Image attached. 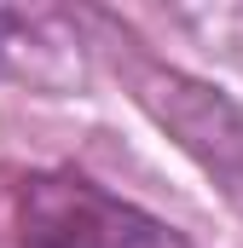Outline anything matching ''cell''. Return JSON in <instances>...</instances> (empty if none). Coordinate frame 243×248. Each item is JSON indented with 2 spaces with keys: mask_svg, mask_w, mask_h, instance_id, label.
I'll list each match as a JSON object with an SVG mask.
<instances>
[{
  "mask_svg": "<svg viewBox=\"0 0 243 248\" xmlns=\"http://www.w3.org/2000/svg\"><path fill=\"white\" fill-rule=\"evenodd\" d=\"M23 248H191L156 214L81 173H35L17 190Z\"/></svg>",
  "mask_w": 243,
  "mask_h": 248,
  "instance_id": "6da1fadb",
  "label": "cell"
},
{
  "mask_svg": "<svg viewBox=\"0 0 243 248\" xmlns=\"http://www.w3.org/2000/svg\"><path fill=\"white\" fill-rule=\"evenodd\" d=\"M145 104L162 116V127L180 133V144L243 202V110L226 104L214 87L185 81V75H156L145 87Z\"/></svg>",
  "mask_w": 243,
  "mask_h": 248,
  "instance_id": "7a4b0ae2",
  "label": "cell"
}]
</instances>
